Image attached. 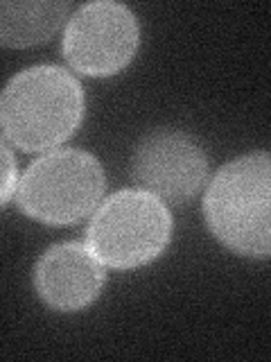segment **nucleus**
I'll return each mask as SVG.
<instances>
[{
    "label": "nucleus",
    "instance_id": "f257e3e1",
    "mask_svg": "<svg viewBox=\"0 0 271 362\" xmlns=\"http://www.w3.org/2000/svg\"><path fill=\"white\" fill-rule=\"evenodd\" d=\"M84 88L61 66H32L9 79L0 98L3 141L23 152L54 150L84 120Z\"/></svg>",
    "mask_w": 271,
    "mask_h": 362
},
{
    "label": "nucleus",
    "instance_id": "f03ea898",
    "mask_svg": "<svg viewBox=\"0 0 271 362\" xmlns=\"http://www.w3.org/2000/svg\"><path fill=\"white\" fill-rule=\"evenodd\" d=\"M210 233L244 258H271V152L224 163L203 195Z\"/></svg>",
    "mask_w": 271,
    "mask_h": 362
},
{
    "label": "nucleus",
    "instance_id": "7ed1b4c3",
    "mask_svg": "<svg viewBox=\"0 0 271 362\" xmlns=\"http://www.w3.org/2000/svg\"><path fill=\"white\" fill-rule=\"evenodd\" d=\"M169 238V209L143 188L113 192L97 206L86 229L88 249L111 269L150 265L165 252Z\"/></svg>",
    "mask_w": 271,
    "mask_h": 362
},
{
    "label": "nucleus",
    "instance_id": "20e7f679",
    "mask_svg": "<svg viewBox=\"0 0 271 362\" xmlns=\"http://www.w3.org/2000/svg\"><path fill=\"white\" fill-rule=\"evenodd\" d=\"M104 170L84 150H54L23 173L16 202L28 218L66 226L95 213L104 195Z\"/></svg>",
    "mask_w": 271,
    "mask_h": 362
},
{
    "label": "nucleus",
    "instance_id": "39448f33",
    "mask_svg": "<svg viewBox=\"0 0 271 362\" xmlns=\"http://www.w3.org/2000/svg\"><path fill=\"white\" fill-rule=\"evenodd\" d=\"M140 28L127 5L100 0L73 11L66 23L61 50L73 71L111 77L127 68L138 52Z\"/></svg>",
    "mask_w": 271,
    "mask_h": 362
},
{
    "label": "nucleus",
    "instance_id": "423d86ee",
    "mask_svg": "<svg viewBox=\"0 0 271 362\" xmlns=\"http://www.w3.org/2000/svg\"><path fill=\"white\" fill-rule=\"evenodd\" d=\"M133 175L140 188L158 199L190 202L206 184L208 156L190 134L156 129L136 147Z\"/></svg>",
    "mask_w": 271,
    "mask_h": 362
},
{
    "label": "nucleus",
    "instance_id": "0eeeda50",
    "mask_svg": "<svg viewBox=\"0 0 271 362\" xmlns=\"http://www.w3.org/2000/svg\"><path fill=\"white\" fill-rule=\"evenodd\" d=\"M104 263L84 243H59L45 249L34 265V290L59 313H77L93 303L104 288Z\"/></svg>",
    "mask_w": 271,
    "mask_h": 362
},
{
    "label": "nucleus",
    "instance_id": "6e6552de",
    "mask_svg": "<svg viewBox=\"0 0 271 362\" xmlns=\"http://www.w3.org/2000/svg\"><path fill=\"white\" fill-rule=\"evenodd\" d=\"M64 0H5L0 5V41L5 48H32L50 41L71 21Z\"/></svg>",
    "mask_w": 271,
    "mask_h": 362
},
{
    "label": "nucleus",
    "instance_id": "1a4fd4ad",
    "mask_svg": "<svg viewBox=\"0 0 271 362\" xmlns=\"http://www.w3.org/2000/svg\"><path fill=\"white\" fill-rule=\"evenodd\" d=\"M3 168H5V177H3V206L11 202L14 192L18 190V177H16V163H14V154L9 150V143L3 141Z\"/></svg>",
    "mask_w": 271,
    "mask_h": 362
}]
</instances>
